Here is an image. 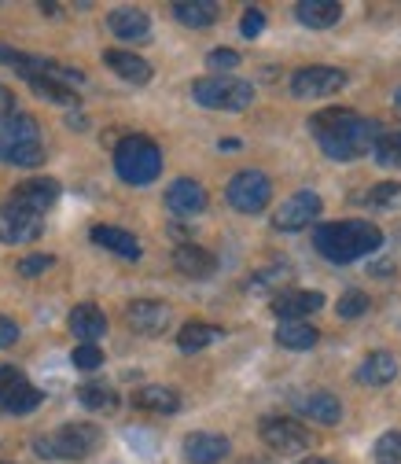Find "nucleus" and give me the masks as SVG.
I'll return each mask as SVG.
<instances>
[{
    "label": "nucleus",
    "instance_id": "44",
    "mask_svg": "<svg viewBox=\"0 0 401 464\" xmlns=\"http://www.w3.org/2000/svg\"><path fill=\"white\" fill-rule=\"evenodd\" d=\"M247 464H258V457H247Z\"/></svg>",
    "mask_w": 401,
    "mask_h": 464
},
{
    "label": "nucleus",
    "instance_id": "26",
    "mask_svg": "<svg viewBox=\"0 0 401 464\" xmlns=\"http://www.w3.org/2000/svg\"><path fill=\"white\" fill-rule=\"evenodd\" d=\"M71 332H74L81 343H96V339L107 332V317H103V310L92 306V303L74 306V310H71Z\"/></svg>",
    "mask_w": 401,
    "mask_h": 464
},
{
    "label": "nucleus",
    "instance_id": "33",
    "mask_svg": "<svg viewBox=\"0 0 401 464\" xmlns=\"http://www.w3.org/2000/svg\"><path fill=\"white\" fill-rule=\"evenodd\" d=\"M372 457H376V464H401V431H387V435H379Z\"/></svg>",
    "mask_w": 401,
    "mask_h": 464
},
{
    "label": "nucleus",
    "instance_id": "16",
    "mask_svg": "<svg viewBox=\"0 0 401 464\" xmlns=\"http://www.w3.org/2000/svg\"><path fill=\"white\" fill-rule=\"evenodd\" d=\"M166 207L174 214H181V218H192V214L206 210V188L192 178H181V181H174L166 188Z\"/></svg>",
    "mask_w": 401,
    "mask_h": 464
},
{
    "label": "nucleus",
    "instance_id": "6",
    "mask_svg": "<svg viewBox=\"0 0 401 464\" xmlns=\"http://www.w3.org/2000/svg\"><path fill=\"white\" fill-rule=\"evenodd\" d=\"M192 100L206 111H247L254 100L251 82L240 78H199L192 85Z\"/></svg>",
    "mask_w": 401,
    "mask_h": 464
},
{
    "label": "nucleus",
    "instance_id": "17",
    "mask_svg": "<svg viewBox=\"0 0 401 464\" xmlns=\"http://www.w3.org/2000/svg\"><path fill=\"white\" fill-rule=\"evenodd\" d=\"M89 237H92V244L107 247L110 255H119V258H126V262H137V258H140V240L133 237V232L119 228V225H92Z\"/></svg>",
    "mask_w": 401,
    "mask_h": 464
},
{
    "label": "nucleus",
    "instance_id": "4",
    "mask_svg": "<svg viewBox=\"0 0 401 464\" xmlns=\"http://www.w3.org/2000/svg\"><path fill=\"white\" fill-rule=\"evenodd\" d=\"M114 169L126 185H151L162 173V151L151 137H126L119 148H114Z\"/></svg>",
    "mask_w": 401,
    "mask_h": 464
},
{
    "label": "nucleus",
    "instance_id": "43",
    "mask_svg": "<svg viewBox=\"0 0 401 464\" xmlns=\"http://www.w3.org/2000/svg\"><path fill=\"white\" fill-rule=\"evenodd\" d=\"M302 464H335V460H328V457H310V460H302Z\"/></svg>",
    "mask_w": 401,
    "mask_h": 464
},
{
    "label": "nucleus",
    "instance_id": "41",
    "mask_svg": "<svg viewBox=\"0 0 401 464\" xmlns=\"http://www.w3.org/2000/svg\"><path fill=\"white\" fill-rule=\"evenodd\" d=\"M15 343H19V324L0 314V346H15Z\"/></svg>",
    "mask_w": 401,
    "mask_h": 464
},
{
    "label": "nucleus",
    "instance_id": "1",
    "mask_svg": "<svg viewBox=\"0 0 401 464\" xmlns=\"http://www.w3.org/2000/svg\"><path fill=\"white\" fill-rule=\"evenodd\" d=\"M310 130L320 144V151L328 159H339V162H350V159H361L376 148V140L383 137L379 122L372 119H361L350 107H328V111H317L310 119Z\"/></svg>",
    "mask_w": 401,
    "mask_h": 464
},
{
    "label": "nucleus",
    "instance_id": "12",
    "mask_svg": "<svg viewBox=\"0 0 401 464\" xmlns=\"http://www.w3.org/2000/svg\"><path fill=\"white\" fill-rule=\"evenodd\" d=\"M44 232L41 218L8 203V207H0V244H33L37 237Z\"/></svg>",
    "mask_w": 401,
    "mask_h": 464
},
{
    "label": "nucleus",
    "instance_id": "7",
    "mask_svg": "<svg viewBox=\"0 0 401 464\" xmlns=\"http://www.w3.org/2000/svg\"><path fill=\"white\" fill-rule=\"evenodd\" d=\"M228 196V207L240 210V214H258L269 207V196H272V185L262 169H240L233 181L224 188Z\"/></svg>",
    "mask_w": 401,
    "mask_h": 464
},
{
    "label": "nucleus",
    "instance_id": "8",
    "mask_svg": "<svg viewBox=\"0 0 401 464\" xmlns=\"http://www.w3.org/2000/svg\"><path fill=\"white\" fill-rule=\"evenodd\" d=\"M41 401H44V394L23 376V369H15V365L0 369V410L12 413V417H26Z\"/></svg>",
    "mask_w": 401,
    "mask_h": 464
},
{
    "label": "nucleus",
    "instance_id": "32",
    "mask_svg": "<svg viewBox=\"0 0 401 464\" xmlns=\"http://www.w3.org/2000/svg\"><path fill=\"white\" fill-rule=\"evenodd\" d=\"M376 162L387 166V169H401V133H383L372 148Z\"/></svg>",
    "mask_w": 401,
    "mask_h": 464
},
{
    "label": "nucleus",
    "instance_id": "35",
    "mask_svg": "<svg viewBox=\"0 0 401 464\" xmlns=\"http://www.w3.org/2000/svg\"><path fill=\"white\" fill-rule=\"evenodd\" d=\"M288 276H291L288 266H272V269H265V273H254V276L247 280V287H251V292H269V287H276L280 280H288Z\"/></svg>",
    "mask_w": 401,
    "mask_h": 464
},
{
    "label": "nucleus",
    "instance_id": "36",
    "mask_svg": "<svg viewBox=\"0 0 401 464\" xmlns=\"http://www.w3.org/2000/svg\"><path fill=\"white\" fill-rule=\"evenodd\" d=\"M361 314H368V295H365V292H347V295L339 299V317L354 321V317H361Z\"/></svg>",
    "mask_w": 401,
    "mask_h": 464
},
{
    "label": "nucleus",
    "instance_id": "23",
    "mask_svg": "<svg viewBox=\"0 0 401 464\" xmlns=\"http://www.w3.org/2000/svg\"><path fill=\"white\" fill-rule=\"evenodd\" d=\"M174 266H177L185 276H192V280H203V276H210V273L217 269V258H214L206 247H196V244H181V247L174 251Z\"/></svg>",
    "mask_w": 401,
    "mask_h": 464
},
{
    "label": "nucleus",
    "instance_id": "42",
    "mask_svg": "<svg viewBox=\"0 0 401 464\" xmlns=\"http://www.w3.org/2000/svg\"><path fill=\"white\" fill-rule=\"evenodd\" d=\"M12 114H15V92L0 85V122L12 119Z\"/></svg>",
    "mask_w": 401,
    "mask_h": 464
},
{
    "label": "nucleus",
    "instance_id": "13",
    "mask_svg": "<svg viewBox=\"0 0 401 464\" xmlns=\"http://www.w3.org/2000/svg\"><path fill=\"white\" fill-rule=\"evenodd\" d=\"M12 203L41 218L44 210H52L55 203H60V185H55L52 178H30V181L15 185V192H12Z\"/></svg>",
    "mask_w": 401,
    "mask_h": 464
},
{
    "label": "nucleus",
    "instance_id": "46",
    "mask_svg": "<svg viewBox=\"0 0 401 464\" xmlns=\"http://www.w3.org/2000/svg\"><path fill=\"white\" fill-rule=\"evenodd\" d=\"M0 464H5V460H0Z\"/></svg>",
    "mask_w": 401,
    "mask_h": 464
},
{
    "label": "nucleus",
    "instance_id": "31",
    "mask_svg": "<svg viewBox=\"0 0 401 464\" xmlns=\"http://www.w3.org/2000/svg\"><path fill=\"white\" fill-rule=\"evenodd\" d=\"M30 89L37 92V96H44V100H52V103H60V107H81L78 103V92L74 89H67V85H60V82H48V78H30Z\"/></svg>",
    "mask_w": 401,
    "mask_h": 464
},
{
    "label": "nucleus",
    "instance_id": "5",
    "mask_svg": "<svg viewBox=\"0 0 401 464\" xmlns=\"http://www.w3.org/2000/svg\"><path fill=\"white\" fill-rule=\"evenodd\" d=\"M103 442V431L96 424H63L60 431H52L33 442V450L44 460H81Z\"/></svg>",
    "mask_w": 401,
    "mask_h": 464
},
{
    "label": "nucleus",
    "instance_id": "20",
    "mask_svg": "<svg viewBox=\"0 0 401 464\" xmlns=\"http://www.w3.org/2000/svg\"><path fill=\"white\" fill-rule=\"evenodd\" d=\"M103 63L119 74L122 82H129V85H148L151 82V63L148 60H140L137 52H122V48H110L107 55H103Z\"/></svg>",
    "mask_w": 401,
    "mask_h": 464
},
{
    "label": "nucleus",
    "instance_id": "30",
    "mask_svg": "<svg viewBox=\"0 0 401 464\" xmlns=\"http://www.w3.org/2000/svg\"><path fill=\"white\" fill-rule=\"evenodd\" d=\"M78 401L92 413H114L119 410V394H114L110 387H103V383H85L78 391Z\"/></svg>",
    "mask_w": 401,
    "mask_h": 464
},
{
    "label": "nucleus",
    "instance_id": "25",
    "mask_svg": "<svg viewBox=\"0 0 401 464\" xmlns=\"http://www.w3.org/2000/svg\"><path fill=\"white\" fill-rule=\"evenodd\" d=\"M320 339V332L310 321H280L276 324V343L283 351H313Z\"/></svg>",
    "mask_w": 401,
    "mask_h": 464
},
{
    "label": "nucleus",
    "instance_id": "37",
    "mask_svg": "<svg viewBox=\"0 0 401 464\" xmlns=\"http://www.w3.org/2000/svg\"><path fill=\"white\" fill-rule=\"evenodd\" d=\"M74 365L78 369H85V372H92V369H100L103 365V351L96 343H81L78 351H74Z\"/></svg>",
    "mask_w": 401,
    "mask_h": 464
},
{
    "label": "nucleus",
    "instance_id": "2",
    "mask_svg": "<svg viewBox=\"0 0 401 464\" xmlns=\"http://www.w3.org/2000/svg\"><path fill=\"white\" fill-rule=\"evenodd\" d=\"M313 247L335 266H350L383 247V232L368 221H331L313 228Z\"/></svg>",
    "mask_w": 401,
    "mask_h": 464
},
{
    "label": "nucleus",
    "instance_id": "40",
    "mask_svg": "<svg viewBox=\"0 0 401 464\" xmlns=\"http://www.w3.org/2000/svg\"><path fill=\"white\" fill-rule=\"evenodd\" d=\"M52 255H30V258H23L19 262V273L23 276H37V273H44V269H52Z\"/></svg>",
    "mask_w": 401,
    "mask_h": 464
},
{
    "label": "nucleus",
    "instance_id": "19",
    "mask_svg": "<svg viewBox=\"0 0 401 464\" xmlns=\"http://www.w3.org/2000/svg\"><path fill=\"white\" fill-rule=\"evenodd\" d=\"M320 306H324L320 292H280L272 299V314L280 321H302L306 314H317Z\"/></svg>",
    "mask_w": 401,
    "mask_h": 464
},
{
    "label": "nucleus",
    "instance_id": "21",
    "mask_svg": "<svg viewBox=\"0 0 401 464\" xmlns=\"http://www.w3.org/2000/svg\"><path fill=\"white\" fill-rule=\"evenodd\" d=\"M295 15L310 30H328V26H335L342 19V5L339 0H299Z\"/></svg>",
    "mask_w": 401,
    "mask_h": 464
},
{
    "label": "nucleus",
    "instance_id": "11",
    "mask_svg": "<svg viewBox=\"0 0 401 464\" xmlns=\"http://www.w3.org/2000/svg\"><path fill=\"white\" fill-rule=\"evenodd\" d=\"M320 196L317 192H295L291 199H283L280 203V210L272 214V228H280V232H299V228H306V225H313L317 218H320Z\"/></svg>",
    "mask_w": 401,
    "mask_h": 464
},
{
    "label": "nucleus",
    "instance_id": "28",
    "mask_svg": "<svg viewBox=\"0 0 401 464\" xmlns=\"http://www.w3.org/2000/svg\"><path fill=\"white\" fill-rule=\"evenodd\" d=\"M224 332L217 328V324H203V321H192V324H185L181 328V335H177V346L185 354H196V351H206L210 343H217Z\"/></svg>",
    "mask_w": 401,
    "mask_h": 464
},
{
    "label": "nucleus",
    "instance_id": "34",
    "mask_svg": "<svg viewBox=\"0 0 401 464\" xmlns=\"http://www.w3.org/2000/svg\"><path fill=\"white\" fill-rule=\"evenodd\" d=\"M368 207H379V210H397L401 207V185H394V181H383V185H376L368 196Z\"/></svg>",
    "mask_w": 401,
    "mask_h": 464
},
{
    "label": "nucleus",
    "instance_id": "27",
    "mask_svg": "<svg viewBox=\"0 0 401 464\" xmlns=\"http://www.w3.org/2000/svg\"><path fill=\"white\" fill-rule=\"evenodd\" d=\"M133 405H140V410H151V413H177L181 410V394L174 387L151 383V387H140L133 394Z\"/></svg>",
    "mask_w": 401,
    "mask_h": 464
},
{
    "label": "nucleus",
    "instance_id": "22",
    "mask_svg": "<svg viewBox=\"0 0 401 464\" xmlns=\"http://www.w3.org/2000/svg\"><path fill=\"white\" fill-rule=\"evenodd\" d=\"M107 26L114 37H122V41H144L151 34V19L137 8H114L107 15Z\"/></svg>",
    "mask_w": 401,
    "mask_h": 464
},
{
    "label": "nucleus",
    "instance_id": "14",
    "mask_svg": "<svg viewBox=\"0 0 401 464\" xmlns=\"http://www.w3.org/2000/svg\"><path fill=\"white\" fill-rule=\"evenodd\" d=\"M126 321H129V328L140 332V335H158V332H166V324H169V306L158 303V299H137V303H129Z\"/></svg>",
    "mask_w": 401,
    "mask_h": 464
},
{
    "label": "nucleus",
    "instance_id": "24",
    "mask_svg": "<svg viewBox=\"0 0 401 464\" xmlns=\"http://www.w3.org/2000/svg\"><path fill=\"white\" fill-rule=\"evenodd\" d=\"M358 380H361L365 387H387L390 380H397V358L387 354V351L368 354V358L358 365Z\"/></svg>",
    "mask_w": 401,
    "mask_h": 464
},
{
    "label": "nucleus",
    "instance_id": "15",
    "mask_svg": "<svg viewBox=\"0 0 401 464\" xmlns=\"http://www.w3.org/2000/svg\"><path fill=\"white\" fill-rule=\"evenodd\" d=\"M228 450H233V442H228L224 435H217V431H192L185 439V457L192 464H217V460L228 457Z\"/></svg>",
    "mask_w": 401,
    "mask_h": 464
},
{
    "label": "nucleus",
    "instance_id": "39",
    "mask_svg": "<svg viewBox=\"0 0 401 464\" xmlns=\"http://www.w3.org/2000/svg\"><path fill=\"white\" fill-rule=\"evenodd\" d=\"M240 30H243V37H258V34L265 30V15H262V8H247Z\"/></svg>",
    "mask_w": 401,
    "mask_h": 464
},
{
    "label": "nucleus",
    "instance_id": "3",
    "mask_svg": "<svg viewBox=\"0 0 401 464\" xmlns=\"http://www.w3.org/2000/svg\"><path fill=\"white\" fill-rule=\"evenodd\" d=\"M0 159L8 166H41L44 162V144H41V126L30 114H12V119L0 122Z\"/></svg>",
    "mask_w": 401,
    "mask_h": 464
},
{
    "label": "nucleus",
    "instance_id": "29",
    "mask_svg": "<svg viewBox=\"0 0 401 464\" xmlns=\"http://www.w3.org/2000/svg\"><path fill=\"white\" fill-rule=\"evenodd\" d=\"M174 15H177V23L203 30V26L217 23V5H210V0H181V5H174Z\"/></svg>",
    "mask_w": 401,
    "mask_h": 464
},
{
    "label": "nucleus",
    "instance_id": "9",
    "mask_svg": "<svg viewBox=\"0 0 401 464\" xmlns=\"http://www.w3.org/2000/svg\"><path fill=\"white\" fill-rule=\"evenodd\" d=\"M258 428H262V439H265V446L272 453L291 457V453L310 450V431L299 420H291V417H265Z\"/></svg>",
    "mask_w": 401,
    "mask_h": 464
},
{
    "label": "nucleus",
    "instance_id": "10",
    "mask_svg": "<svg viewBox=\"0 0 401 464\" xmlns=\"http://www.w3.org/2000/svg\"><path fill=\"white\" fill-rule=\"evenodd\" d=\"M342 85H347V71L339 67H302L291 78V92L299 100H324V96H335Z\"/></svg>",
    "mask_w": 401,
    "mask_h": 464
},
{
    "label": "nucleus",
    "instance_id": "45",
    "mask_svg": "<svg viewBox=\"0 0 401 464\" xmlns=\"http://www.w3.org/2000/svg\"><path fill=\"white\" fill-rule=\"evenodd\" d=\"M394 100H397V107H401V89H397V96H394Z\"/></svg>",
    "mask_w": 401,
    "mask_h": 464
},
{
    "label": "nucleus",
    "instance_id": "18",
    "mask_svg": "<svg viewBox=\"0 0 401 464\" xmlns=\"http://www.w3.org/2000/svg\"><path fill=\"white\" fill-rule=\"evenodd\" d=\"M295 410H299L302 417L317 420V424H339V417H342V401H339L331 391H306V394H299Z\"/></svg>",
    "mask_w": 401,
    "mask_h": 464
},
{
    "label": "nucleus",
    "instance_id": "38",
    "mask_svg": "<svg viewBox=\"0 0 401 464\" xmlns=\"http://www.w3.org/2000/svg\"><path fill=\"white\" fill-rule=\"evenodd\" d=\"M206 63H210L214 71H233V67H240V52H233V48H217V52L206 55Z\"/></svg>",
    "mask_w": 401,
    "mask_h": 464
}]
</instances>
